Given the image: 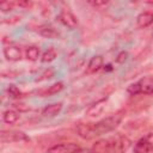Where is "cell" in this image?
<instances>
[{
	"label": "cell",
	"instance_id": "19",
	"mask_svg": "<svg viewBox=\"0 0 153 153\" xmlns=\"http://www.w3.org/2000/svg\"><path fill=\"white\" fill-rule=\"evenodd\" d=\"M16 4H17V6H19V7H25V8H29V7L32 6V2H31V1H18V2H16Z\"/></svg>",
	"mask_w": 153,
	"mask_h": 153
},
{
	"label": "cell",
	"instance_id": "13",
	"mask_svg": "<svg viewBox=\"0 0 153 153\" xmlns=\"http://www.w3.org/2000/svg\"><path fill=\"white\" fill-rule=\"evenodd\" d=\"M2 120L7 124H13L19 120V114L14 110H6L2 114Z\"/></svg>",
	"mask_w": 153,
	"mask_h": 153
},
{
	"label": "cell",
	"instance_id": "15",
	"mask_svg": "<svg viewBox=\"0 0 153 153\" xmlns=\"http://www.w3.org/2000/svg\"><path fill=\"white\" fill-rule=\"evenodd\" d=\"M56 56H57L56 50H55L54 48H48V49L42 54L41 60H42V62H51V61H54V60L56 59Z\"/></svg>",
	"mask_w": 153,
	"mask_h": 153
},
{
	"label": "cell",
	"instance_id": "18",
	"mask_svg": "<svg viewBox=\"0 0 153 153\" xmlns=\"http://www.w3.org/2000/svg\"><path fill=\"white\" fill-rule=\"evenodd\" d=\"M8 94H10V97H12V98H18V97H20V91L14 86V85H10V87H8Z\"/></svg>",
	"mask_w": 153,
	"mask_h": 153
},
{
	"label": "cell",
	"instance_id": "1",
	"mask_svg": "<svg viewBox=\"0 0 153 153\" xmlns=\"http://www.w3.org/2000/svg\"><path fill=\"white\" fill-rule=\"evenodd\" d=\"M122 114L117 112L94 123H79L76 126L78 135L85 140H91L97 136L108 134L120 126V123L122 122Z\"/></svg>",
	"mask_w": 153,
	"mask_h": 153
},
{
	"label": "cell",
	"instance_id": "17",
	"mask_svg": "<svg viewBox=\"0 0 153 153\" xmlns=\"http://www.w3.org/2000/svg\"><path fill=\"white\" fill-rule=\"evenodd\" d=\"M14 6H17V4L13 2V1H4V2L0 4V10L2 12H8V11L13 10Z\"/></svg>",
	"mask_w": 153,
	"mask_h": 153
},
{
	"label": "cell",
	"instance_id": "20",
	"mask_svg": "<svg viewBox=\"0 0 153 153\" xmlns=\"http://www.w3.org/2000/svg\"><path fill=\"white\" fill-rule=\"evenodd\" d=\"M90 4L92 6H105L108 1H90Z\"/></svg>",
	"mask_w": 153,
	"mask_h": 153
},
{
	"label": "cell",
	"instance_id": "23",
	"mask_svg": "<svg viewBox=\"0 0 153 153\" xmlns=\"http://www.w3.org/2000/svg\"><path fill=\"white\" fill-rule=\"evenodd\" d=\"M152 36H153V30H152Z\"/></svg>",
	"mask_w": 153,
	"mask_h": 153
},
{
	"label": "cell",
	"instance_id": "10",
	"mask_svg": "<svg viewBox=\"0 0 153 153\" xmlns=\"http://www.w3.org/2000/svg\"><path fill=\"white\" fill-rule=\"evenodd\" d=\"M152 23H153V12H151V11L141 12L136 17V24L140 29H145V27L149 26Z\"/></svg>",
	"mask_w": 153,
	"mask_h": 153
},
{
	"label": "cell",
	"instance_id": "11",
	"mask_svg": "<svg viewBox=\"0 0 153 153\" xmlns=\"http://www.w3.org/2000/svg\"><path fill=\"white\" fill-rule=\"evenodd\" d=\"M62 88H63V84L62 82H55V84H53V85H50V86H48L45 88L39 90L38 94L41 97H49V96L59 93L60 91H62Z\"/></svg>",
	"mask_w": 153,
	"mask_h": 153
},
{
	"label": "cell",
	"instance_id": "9",
	"mask_svg": "<svg viewBox=\"0 0 153 153\" xmlns=\"http://www.w3.org/2000/svg\"><path fill=\"white\" fill-rule=\"evenodd\" d=\"M103 57L100 55H94L91 57V60L88 61L87 63V67H86V73L87 74H93L96 72H98L102 67H103Z\"/></svg>",
	"mask_w": 153,
	"mask_h": 153
},
{
	"label": "cell",
	"instance_id": "12",
	"mask_svg": "<svg viewBox=\"0 0 153 153\" xmlns=\"http://www.w3.org/2000/svg\"><path fill=\"white\" fill-rule=\"evenodd\" d=\"M62 110V103H54V104H49L47 105L43 111L42 115L44 117H55L56 115L60 114V111Z\"/></svg>",
	"mask_w": 153,
	"mask_h": 153
},
{
	"label": "cell",
	"instance_id": "4",
	"mask_svg": "<svg viewBox=\"0 0 153 153\" xmlns=\"http://www.w3.org/2000/svg\"><path fill=\"white\" fill-rule=\"evenodd\" d=\"M134 153H153V135L141 137L134 145Z\"/></svg>",
	"mask_w": 153,
	"mask_h": 153
},
{
	"label": "cell",
	"instance_id": "5",
	"mask_svg": "<svg viewBox=\"0 0 153 153\" xmlns=\"http://www.w3.org/2000/svg\"><path fill=\"white\" fill-rule=\"evenodd\" d=\"M79 148L80 147L74 142H63L54 145L47 151V153H75Z\"/></svg>",
	"mask_w": 153,
	"mask_h": 153
},
{
	"label": "cell",
	"instance_id": "2",
	"mask_svg": "<svg viewBox=\"0 0 153 153\" xmlns=\"http://www.w3.org/2000/svg\"><path fill=\"white\" fill-rule=\"evenodd\" d=\"M130 141L123 135H115L97 140L92 146L93 153H124Z\"/></svg>",
	"mask_w": 153,
	"mask_h": 153
},
{
	"label": "cell",
	"instance_id": "21",
	"mask_svg": "<svg viewBox=\"0 0 153 153\" xmlns=\"http://www.w3.org/2000/svg\"><path fill=\"white\" fill-rule=\"evenodd\" d=\"M127 55H128V54L123 51L122 54H120V55H118V59H117V61H118V62H122L123 60H126V59H127Z\"/></svg>",
	"mask_w": 153,
	"mask_h": 153
},
{
	"label": "cell",
	"instance_id": "3",
	"mask_svg": "<svg viewBox=\"0 0 153 153\" xmlns=\"http://www.w3.org/2000/svg\"><path fill=\"white\" fill-rule=\"evenodd\" d=\"M128 93L135 94H152L153 93V74H148L130 84L127 88Z\"/></svg>",
	"mask_w": 153,
	"mask_h": 153
},
{
	"label": "cell",
	"instance_id": "6",
	"mask_svg": "<svg viewBox=\"0 0 153 153\" xmlns=\"http://www.w3.org/2000/svg\"><path fill=\"white\" fill-rule=\"evenodd\" d=\"M59 20L67 27L69 29H75L78 25V19L76 17L68 10H62L59 14Z\"/></svg>",
	"mask_w": 153,
	"mask_h": 153
},
{
	"label": "cell",
	"instance_id": "14",
	"mask_svg": "<svg viewBox=\"0 0 153 153\" xmlns=\"http://www.w3.org/2000/svg\"><path fill=\"white\" fill-rule=\"evenodd\" d=\"M41 56V50L38 47H27L26 50H25V57L29 60V61H36L38 60V57Z\"/></svg>",
	"mask_w": 153,
	"mask_h": 153
},
{
	"label": "cell",
	"instance_id": "22",
	"mask_svg": "<svg viewBox=\"0 0 153 153\" xmlns=\"http://www.w3.org/2000/svg\"><path fill=\"white\" fill-rule=\"evenodd\" d=\"M75 153H93L92 149H88V148H79Z\"/></svg>",
	"mask_w": 153,
	"mask_h": 153
},
{
	"label": "cell",
	"instance_id": "8",
	"mask_svg": "<svg viewBox=\"0 0 153 153\" xmlns=\"http://www.w3.org/2000/svg\"><path fill=\"white\" fill-rule=\"evenodd\" d=\"M4 55H5L6 60H8V61H13V62L19 61L22 59V50L19 47L10 44L4 48Z\"/></svg>",
	"mask_w": 153,
	"mask_h": 153
},
{
	"label": "cell",
	"instance_id": "7",
	"mask_svg": "<svg viewBox=\"0 0 153 153\" xmlns=\"http://www.w3.org/2000/svg\"><path fill=\"white\" fill-rule=\"evenodd\" d=\"M0 136L2 142H16L22 140H27V136L24 133L16 131V130H2Z\"/></svg>",
	"mask_w": 153,
	"mask_h": 153
},
{
	"label": "cell",
	"instance_id": "16",
	"mask_svg": "<svg viewBox=\"0 0 153 153\" xmlns=\"http://www.w3.org/2000/svg\"><path fill=\"white\" fill-rule=\"evenodd\" d=\"M39 33L43 35V36H45V37H55V36L57 35L56 31H55L51 26H47V25H44V26L39 30Z\"/></svg>",
	"mask_w": 153,
	"mask_h": 153
}]
</instances>
